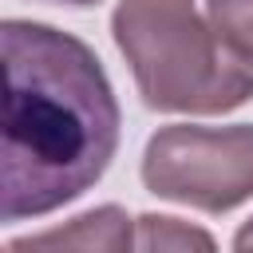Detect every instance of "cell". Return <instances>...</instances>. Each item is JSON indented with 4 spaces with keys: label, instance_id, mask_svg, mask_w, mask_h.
I'll list each match as a JSON object with an SVG mask.
<instances>
[{
    "label": "cell",
    "instance_id": "1",
    "mask_svg": "<svg viewBox=\"0 0 253 253\" xmlns=\"http://www.w3.org/2000/svg\"><path fill=\"white\" fill-rule=\"evenodd\" d=\"M4 221L43 217L87 194L119 146V103L99 55L36 20H4Z\"/></svg>",
    "mask_w": 253,
    "mask_h": 253
},
{
    "label": "cell",
    "instance_id": "3",
    "mask_svg": "<svg viewBox=\"0 0 253 253\" xmlns=\"http://www.w3.org/2000/svg\"><path fill=\"white\" fill-rule=\"evenodd\" d=\"M142 186L154 198L225 213L253 198V123L158 126L142 150Z\"/></svg>",
    "mask_w": 253,
    "mask_h": 253
},
{
    "label": "cell",
    "instance_id": "4",
    "mask_svg": "<svg viewBox=\"0 0 253 253\" xmlns=\"http://www.w3.org/2000/svg\"><path fill=\"white\" fill-rule=\"evenodd\" d=\"M4 253H134V221L123 206H95L63 225L12 237Z\"/></svg>",
    "mask_w": 253,
    "mask_h": 253
},
{
    "label": "cell",
    "instance_id": "2",
    "mask_svg": "<svg viewBox=\"0 0 253 253\" xmlns=\"http://www.w3.org/2000/svg\"><path fill=\"white\" fill-rule=\"evenodd\" d=\"M111 36L150 111L225 115L253 99V67L225 47L194 0H119Z\"/></svg>",
    "mask_w": 253,
    "mask_h": 253
},
{
    "label": "cell",
    "instance_id": "6",
    "mask_svg": "<svg viewBox=\"0 0 253 253\" xmlns=\"http://www.w3.org/2000/svg\"><path fill=\"white\" fill-rule=\"evenodd\" d=\"M206 16L225 47L253 67V0H206Z\"/></svg>",
    "mask_w": 253,
    "mask_h": 253
},
{
    "label": "cell",
    "instance_id": "7",
    "mask_svg": "<svg viewBox=\"0 0 253 253\" xmlns=\"http://www.w3.org/2000/svg\"><path fill=\"white\" fill-rule=\"evenodd\" d=\"M233 253H253V217L237 229V237H233Z\"/></svg>",
    "mask_w": 253,
    "mask_h": 253
},
{
    "label": "cell",
    "instance_id": "5",
    "mask_svg": "<svg viewBox=\"0 0 253 253\" xmlns=\"http://www.w3.org/2000/svg\"><path fill=\"white\" fill-rule=\"evenodd\" d=\"M134 253H217V241L194 221L142 213L134 217Z\"/></svg>",
    "mask_w": 253,
    "mask_h": 253
},
{
    "label": "cell",
    "instance_id": "8",
    "mask_svg": "<svg viewBox=\"0 0 253 253\" xmlns=\"http://www.w3.org/2000/svg\"><path fill=\"white\" fill-rule=\"evenodd\" d=\"M51 4H75V8H83V4H99V0H51Z\"/></svg>",
    "mask_w": 253,
    "mask_h": 253
}]
</instances>
